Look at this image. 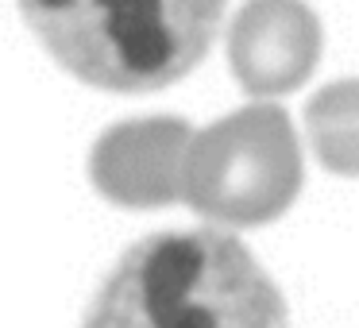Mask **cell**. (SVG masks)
<instances>
[{
	"mask_svg": "<svg viewBox=\"0 0 359 328\" xmlns=\"http://www.w3.org/2000/svg\"><path fill=\"white\" fill-rule=\"evenodd\" d=\"M302 143L286 109L271 101L194 132L182 174V201L224 228L278 220L302 189Z\"/></svg>",
	"mask_w": 359,
	"mask_h": 328,
	"instance_id": "obj_3",
	"label": "cell"
},
{
	"mask_svg": "<svg viewBox=\"0 0 359 328\" xmlns=\"http://www.w3.org/2000/svg\"><path fill=\"white\" fill-rule=\"evenodd\" d=\"M305 132L325 170L359 178V78L320 89L305 109Z\"/></svg>",
	"mask_w": 359,
	"mask_h": 328,
	"instance_id": "obj_6",
	"label": "cell"
},
{
	"mask_svg": "<svg viewBox=\"0 0 359 328\" xmlns=\"http://www.w3.org/2000/svg\"><path fill=\"white\" fill-rule=\"evenodd\" d=\"M81 328H290L274 278L232 232H155L112 266Z\"/></svg>",
	"mask_w": 359,
	"mask_h": 328,
	"instance_id": "obj_1",
	"label": "cell"
},
{
	"mask_svg": "<svg viewBox=\"0 0 359 328\" xmlns=\"http://www.w3.org/2000/svg\"><path fill=\"white\" fill-rule=\"evenodd\" d=\"M35 39L66 74L109 93L182 81L224 20V0H16Z\"/></svg>",
	"mask_w": 359,
	"mask_h": 328,
	"instance_id": "obj_2",
	"label": "cell"
},
{
	"mask_svg": "<svg viewBox=\"0 0 359 328\" xmlns=\"http://www.w3.org/2000/svg\"><path fill=\"white\" fill-rule=\"evenodd\" d=\"M186 120L147 116L116 124L93 143L89 178L97 193L124 209H166L182 201V174L189 151Z\"/></svg>",
	"mask_w": 359,
	"mask_h": 328,
	"instance_id": "obj_5",
	"label": "cell"
},
{
	"mask_svg": "<svg viewBox=\"0 0 359 328\" xmlns=\"http://www.w3.org/2000/svg\"><path fill=\"white\" fill-rule=\"evenodd\" d=\"M228 62L259 101L294 93L320 62V20L305 0H248L228 27Z\"/></svg>",
	"mask_w": 359,
	"mask_h": 328,
	"instance_id": "obj_4",
	"label": "cell"
}]
</instances>
